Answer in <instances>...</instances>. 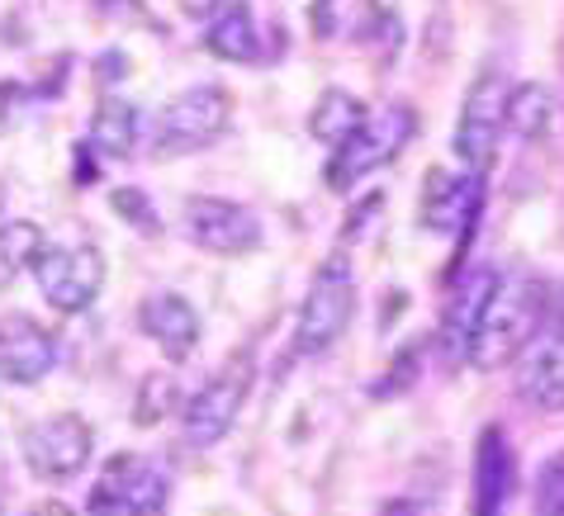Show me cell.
<instances>
[{
	"instance_id": "10",
	"label": "cell",
	"mask_w": 564,
	"mask_h": 516,
	"mask_svg": "<svg viewBox=\"0 0 564 516\" xmlns=\"http://www.w3.org/2000/svg\"><path fill=\"white\" fill-rule=\"evenodd\" d=\"M185 232L195 246H205L214 256H247L261 246V218L252 209H242L238 199H214V195H195L185 199Z\"/></svg>"
},
{
	"instance_id": "11",
	"label": "cell",
	"mask_w": 564,
	"mask_h": 516,
	"mask_svg": "<svg viewBox=\"0 0 564 516\" xmlns=\"http://www.w3.org/2000/svg\"><path fill=\"white\" fill-rule=\"evenodd\" d=\"M90 450H96V436H90L86 421L72 417V413L48 417V421H39V427L24 431V464L48 483L76 479L90 464Z\"/></svg>"
},
{
	"instance_id": "23",
	"label": "cell",
	"mask_w": 564,
	"mask_h": 516,
	"mask_svg": "<svg viewBox=\"0 0 564 516\" xmlns=\"http://www.w3.org/2000/svg\"><path fill=\"white\" fill-rule=\"evenodd\" d=\"M109 209H115L129 228L148 232V238H156V232H162V223H156V209L148 205V195H143V190H133V185H123V190L109 195Z\"/></svg>"
},
{
	"instance_id": "27",
	"label": "cell",
	"mask_w": 564,
	"mask_h": 516,
	"mask_svg": "<svg viewBox=\"0 0 564 516\" xmlns=\"http://www.w3.org/2000/svg\"><path fill=\"white\" fill-rule=\"evenodd\" d=\"M96 67H100V81H119V76H123V57L119 53L115 57H100Z\"/></svg>"
},
{
	"instance_id": "17",
	"label": "cell",
	"mask_w": 564,
	"mask_h": 516,
	"mask_svg": "<svg viewBox=\"0 0 564 516\" xmlns=\"http://www.w3.org/2000/svg\"><path fill=\"white\" fill-rule=\"evenodd\" d=\"M205 48L218 57V62H257L261 57V34H257V20L242 0H232L214 14L209 34H205Z\"/></svg>"
},
{
	"instance_id": "3",
	"label": "cell",
	"mask_w": 564,
	"mask_h": 516,
	"mask_svg": "<svg viewBox=\"0 0 564 516\" xmlns=\"http://www.w3.org/2000/svg\"><path fill=\"white\" fill-rule=\"evenodd\" d=\"M351 312H356V279L347 271V261L333 256L318 275H313V285L300 304V318H294V351L323 355L341 332H347Z\"/></svg>"
},
{
	"instance_id": "25",
	"label": "cell",
	"mask_w": 564,
	"mask_h": 516,
	"mask_svg": "<svg viewBox=\"0 0 564 516\" xmlns=\"http://www.w3.org/2000/svg\"><path fill=\"white\" fill-rule=\"evenodd\" d=\"M166 398H171V380H152V394L143 388V398H138V413H133L138 427H152V421H162V403Z\"/></svg>"
},
{
	"instance_id": "14",
	"label": "cell",
	"mask_w": 564,
	"mask_h": 516,
	"mask_svg": "<svg viewBox=\"0 0 564 516\" xmlns=\"http://www.w3.org/2000/svg\"><path fill=\"white\" fill-rule=\"evenodd\" d=\"M512 446L503 427H484L479 431V455H475V516H508L512 503Z\"/></svg>"
},
{
	"instance_id": "20",
	"label": "cell",
	"mask_w": 564,
	"mask_h": 516,
	"mask_svg": "<svg viewBox=\"0 0 564 516\" xmlns=\"http://www.w3.org/2000/svg\"><path fill=\"white\" fill-rule=\"evenodd\" d=\"M360 123H366V105H360L351 90H323L318 105H313V114H308V133L327 147H341Z\"/></svg>"
},
{
	"instance_id": "16",
	"label": "cell",
	"mask_w": 564,
	"mask_h": 516,
	"mask_svg": "<svg viewBox=\"0 0 564 516\" xmlns=\"http://www.w3.org/2000/svg\"><path fill=\"white\" fill-rule=\"evenodd\" d=\"M138 322H143V332L156 341V351L166 361H185L199 347V312L181 294H152V299H143Z\"/></svg>"
},
{
	"instance_id": "8",
	"label": "cell",
	"mask_w": 564,
	"mask_h": 516,
	"mask_svg": "<svg viewBox=\"0 0 564 516\" xmlns=\"http://www.w3.org/2000/svg\"><path fill=\"white\" fill-rule=\"evenodd\" d=\"M34 279L43 289V299L57 312H82L96 304V294L105 289V256H100V246H90V242L43 246Z\"/></svg>"
},
{
	"instance_id": "12",
	"label": "cell",
	"mask_w": 564,
	"mask_h": 516,
	"mask_svg": "<svg viewBox=\"0 0 564 516\" xmlns=\"http://www.w3.org/2000/svg\"><path fill=\"white\" fill-rule=\"evenodd\" d=\"M494 279H498V271H489V265H475V271L460 275V285L451 289V304L442 312V332H436L446 370L469 365V347H475L479 318H484V308H489Z\"/></svg>"
},
{
	"instance_id": "29",
	"label": "cell",
	"mask_w": 564,
	"mask_h": 516,
	"mask_svg": "<svg viewBox=\"0 0 564 516\" xmlns=\"http://www.w3.org/2000/svg\"><path fill=\"white\" fill-rule=\"evenodd\" d=\"M327 6H333V0H318V39L333 34V20H327Z\"/></svg>"
},
{
	"instance_id": "9",
	"label": "cell",
	"mask_w": 564,
	"mask_h": 516,
	"mask_svg": "<svg viewBox=\"0 0 564 516\" xmlns=\"http://www.w3.org/2000/svg\"><path fill=\"white\" fill-rule=\"evenodd\" d=\"M503 109H508V81L498 67H484L469 86V96L460 105V123H456V156L465 171H479L494 162V147L503 138Z\"/></svg>"
},
{
	"instance_id": "15",
	"label": "cell",
	"mask_w": 564,
	"mask_h": 516,
	"mask_svg": "<svg viewBox=\"0 0 564 516\" xmlns=\"http://www.w3.org/2000/svg\"><path fill=\"white\" fill-rule=\"evenodd\" d=\"M479 176H451V171H432L427 190H422V223L432 232H460L479 218Z\"/></svg>"
},
{
	"instance_id": "22",
	"label": "cell",
	"mask_w": 564,
	"mask_h": 516,
	"mask_svg": "<svg viewBox=\"0 0 564 516\" xmlns=\"http://www.w3.org/2000/svg\"><path fill=\"white\" fill-rule=\"evenodd\" d=\"M531 516H564V450L541 464L536 493H531Z\"/></svg>"
},
{
	"instance_id": "4",
	"label": "cell",
	"mask_w": 564,
	"mask_h": 516,
	"mask_svg": "<svg viewBox=\"0 0 564 516\" xmlns=\"http://www.w3.org/2000/svg\"><path fill=\"white\" fill-rule=\"evenodd\" d=\"M252 388V355L238 351L232 361L199 388V394L181 408V441L191 450H209L214 441H224L228 427L242 413V398Z\"/></svg>"
},
{
	"instance_id": "5",
	"label": "cell",
	"mask_w": 564,
	"mask_h": 516,
	"mask_svg": "<svg viewBox=\"0 0 564 516\" xmlns=\"http://www.w3.org/2000/svg\"><path fill=\"white\" fill-rule=\"evenodd\" d=\"M517 394L536 408H560L564 403V285L545 299L536 332L517 355Z\"/></svg>"
},
{
	"instance_id": "28",
	"label": "cell",
	"mask_w": 564,
	"mask_h": 516,
	"mask_svg": "<svg viewBox=\"0 0 564 516\" xmlns=\"http://www.w3.org/2000/svg\"><path fill=\"white\" fill-rule=\"evenodd\" d=\"M24 516H76L67 503H34V507H29Z\"/></svg>"
},
{
	"instance_id": "2",
	"label": "cell",
	"mask_w": 564,
	"mask_h": 516,
	"mask_svg": "<svg viewBox=\"0 0 564 516\" xmlns=\"http://www.w3.org/2000/svg\"><path fill=\"white\" fill-rule=\"evenodd\" d=\"M413 133H417V109L403 105V100L366 114V123H360L347 143L333 152V162H327V190H351V185L366 180L370 171L389 166L413 143Z\"/></svg>"
},
{
	"instance_id": "13",
	"label": "cell",
	"mask_w": 564,
	"mask_h": 516,
	"mask_svg": "<svg viewBox=\"0 0 564 516\" xmlns=\"http://www.w3.org/2000/svg\"><path fill=\"white\" fill-rule=\"evenodd\" d=\"M57 361V341L29 312L0 318V380L6 384H39Z\"/></svg>"
},
{
	"instance_id": "21",
	"label": "cell",
	"mask_w": 564,
	"mask_h": 516,
	"mask_svg": "<svg viewBox=\"0 0 564 516\" xmlns=\"http://www.w3.org/2000/svg\"><path fill=\"white\" fill-rule=\"evenodd\" d=\"M43 256V228L29 218H10L0 223V289H10L24 271H34Z\"/></svg>"
},
{
	"instance_id": "24",
	"label": "cell",
	"mask_w": 564,
	"mask_h": 516,
	"mask_svg": "<svg viewBox=\"0 0 564 516\" xmlns=\"http://www.w3.org/2000/svg\"><path fill=\"white\" fill-rule=\"evenodd\" d=\"M409 380H417V347H403V351H399V361L389 365V380H384V384H375L370 394L389 398V394H399V388H409Z\"/></svg>"
},
{
	"instance_id": "19",
	"label": "cell",
	"mask_w": 564,
	"mask_h": 516,
	"mask_svg": "<svg viewBox=\"0 0 564 516\" xmlns=\"http://www.w3.org/2000/svg\"><path fill=\"white\" fill-rule=\"evenodd\" d=\"M90 147L100 156H115V162H129L138 147V109L119 96L100 100L96 119H90Z\"/></svg>"
},
{
	"instance_id": "1",
	"label": "cell",
	"mask_w": 564,
	"mask_h": 516,
	"mask_svg": "<svg viewBox=\"0 0 564 516\" xmlns=\"http://www.w3.org/2000/svg\"><path fill=\"white\" fill-rule=\"evenodd\" d=\"M545 299H551V289H545L536 275H527V271L498 275L494 294H489V308H484V318H479L475 347H469V365L489 370V374L512 365L517 355H522V347L531 341V332H536Z\"/></svg>"
},
{
	"instance_id": "7",
	"label": "cell",
	"mask_w": 564,
	"mask_h": 516,
	"mask_svg": "<svg viewBox=\"0 0 564 516\" xmlns=\"http://www.w3.org/2000/svg\"><path fill=\"white\" fill-rule=\"evenodd\" d=\"M171 483L143 455H115L90 488V516H162Z\"/></svg>"
},
{
	"instance_id": "26",
	"label": "cell",
	"mask_w": 564,
	"mask_h": 516,
	"mask_svg": "<svg viewBox=\"0 0 564 516\" xmlns=\"http://www.w3.org/2000/svg\"><path fill=\"white\" fill-rule=\"evenodd\" d=\"M181 10L191 14V20H214V14L224 10V0H181Z\"/></svg>"
},
{
	"instance_id": "18",
	"label": "cell",
	"mask_w": 564,
	"mask_h": 516,
	"mask_svg": "<svg viewBox=\"0 0 564 516\" xmlns=\"http://www.w3.org/2000/svg\"><path fill=\"white\" fill-rule=\"evenodd\" d=\"M551 119H555V96H551V86L527 81V86L508 90L503 133H512L517 143H541L545 129H551Z\"/></svg>"
},
{
	"instance_id": "6",
	"label": "cell",
	"mask_w": 564,
	"mask_h": 516,
	"mask_svg": "<svg viewBox=\"0 0 564 516\" xmlns=\"http://www.w3.org/2000/svg\"><path fill=\"white\" fill-rule=\"evenodd\" d=\"M232 100L224 86H191L162 109L156 119V156H185L205 152L218 133L228 129Z\"/></svg>"
}]
</instances>
